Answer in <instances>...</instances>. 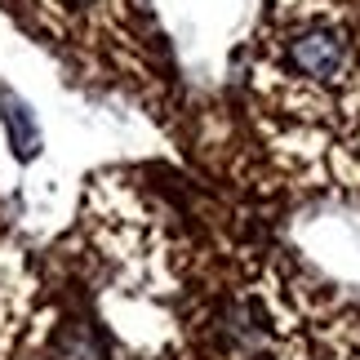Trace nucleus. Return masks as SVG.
<instances>
[{
    "label": "nucleus",
    "mask_w": 360,
    "mask_h": 360,
    "mask_svg": "<svg viewBox=\"0 0 360 360\" xmlns=\"http://www.w3.org/2000/svg\"><path fill=\"white\" fill-rule=\"evenodd\" d=\"M271 89L294 112H334L356 94V40L325 5L289 9L271 36Z\"/></svg>",
    "instance_id": "f257e3e1"
},
{
    "label": "nucleus",
    "mask_w": 360,
    "mask_h": 360,
    "mask_svg": "<svg viewBox=\"0 0 360 360\" xmlns=\"http://www.w3.org/2000/svg\"><path fill=\"white\" fill-rule=\"evenodd\" d=\"M45 9L63 27H85V32H94V27H103V22L116 18L120 0H45Z\"/></svg>",
    "instance_id": "f03ea898"
},
{
    "label": "nucleus",
    "mask_w": 360,
    "mask_h": 360,
    "mask_svg": "<svg viewBox=\"0 0 360 360\" xmlns=\"http://www.w3.org/2000/svg\"><path fill=\"white\" fill-rule=\"evenodd\" d=\"M49 360H103V342H98V334H94L89 325L72 321V325H63L58 334H53Z\"/></svg>",
    "instance_id": "7ed1b4c3"
},
{
    "label": "nucleus",
    "mask_w": 360,
    "mask_h": 360,
    "mask_svg": "<svg viewBox=\"0 0 360 360\" xmlns=\"http://www.w3.org/2000/svg\"><path fill=\"white\" fill-rule=\"evenodd\" d=\"M5 124H9V138H13V147H18V156H32L40 134H36V124H32V116H27L22 103L5 98Z\"/></svg>",
    "instance_id": "20e7f679"
},
{
    "label": "nucleus",
    "mask_w": 360,
    "mask_h": 360,
    "mask_svg": "<svg viewBox=\"0 0 360 360\" xmlns=\"http://www.w3.org/2000/svg\"><path fill=\"white\" fill-rule=\"evenodd\" d=\"M352 360H356V356H352Z\"/></svg>",
    "instance_id": "39448f33"
}]
</instances>
